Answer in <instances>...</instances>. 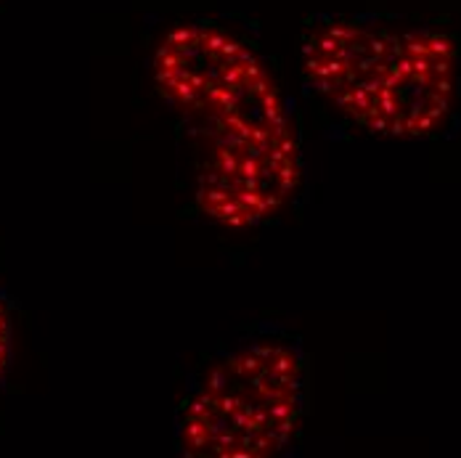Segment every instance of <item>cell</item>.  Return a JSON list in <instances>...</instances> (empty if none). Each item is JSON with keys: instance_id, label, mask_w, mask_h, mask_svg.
<instances>
[{"instance_id": "2", "label": "cell", "mask_w": 461, "mask_h": 458, "mask_svg": "<svg viewBox=\"0 0 461 458\" xmlns=\"http://www.w3.org/2000/svg\"><path fill=\"white\" fill-rule=\"evenodd\" d=\"M311 88L374 136H435L459 95V40L376 16H321L300 48Z\"/></svg>"}, {"instance_id": "4", "label": "cell", "mask_w": 461, "mask_h": 458, "mask_svg": "<svg viewBox=\"0 0 461 458\" xmlns=\"http://www.w3.org/2000/svg\"><path fill=\"white\" fill-rule=\"evenodd\" d=\"M8 358H11V321H8V310L0 300V376L8 366Z\"/></svg>"}, {"instance_id": "1", "label": "cell", "mask_w": 461, "mask_h": 458, "mask_svg": "<svg viewBox=\"0 0 461 458\" xmlns=\"http://www.w3.org/2000/svg\"><path fill=\"white\" fill-rule=\"evenodd\" d=\"M154 83L194 146L196 207L215 226L271 220L300 185V140L266 61L212 22L173 27L154 53Z\"/></svg>"}, {"instance_id": "3", "label": "cell", "mask_w": 461, "mask_h": 458, "mask_svg": "<svg viewBox=\"0 0 461 458\" xmlns=\"http://www.w3.org/2000/svg\"><path fill=\"white\" fill-rule=\"evenodd\" d=\"M308 366L294 342L258 337L218 355L185 390L176 445L188 458H274L297 437Z\"/></svg>"}]
</instances>
